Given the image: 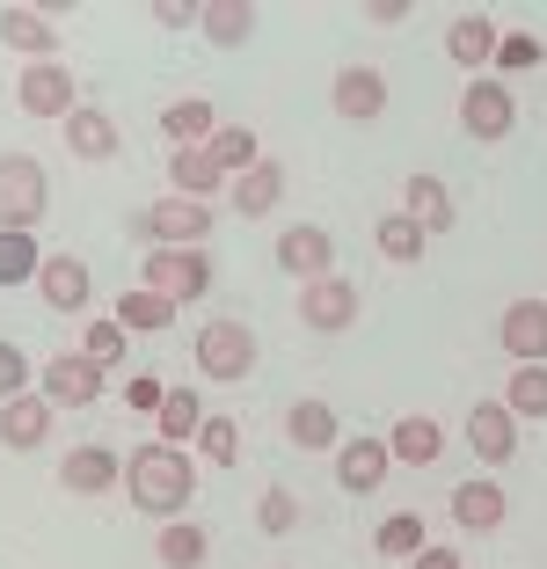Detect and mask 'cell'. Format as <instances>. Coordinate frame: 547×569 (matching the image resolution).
Returning <instances> with one entry per match:
<instances>
[{"label":"cell","instance_id":"d6986e66","mask_svg":"<svg viewBox=\"0 0 547 569\" xmlns=\"http://www.w3.org/2000/svg\"><path fill=\"white\" fill-rule=\"evenodd\" d=\"M401 212H409L424 234H452V227H460V212H452V190L438 183V176H409V183H401Z\"/></svg>","mask_w":547,"mask_h":569},{"label":"cell","instance_id":"f546056e","mask_svg":"<svg viewBox=\"0 0 547 569\" xmlns=\"http://www.w3.org/2000/svg\"><path fill=\"white\" fill-rule=\"evenodd\" d=\"M168 321H176V300H161V292H147V284H132V292H125V300H117V329L125 336H161Z\"/></svg>","mask_w":547,"mask_h":569},{"label":"cell","instance_id":"4316f807","mask_svg":"<svg viewBox=\"0 0 547 569\" xmlns=\"http://www.w3.org/2000/svg\"><path fill=\"white\" fill-rule=\"evenodd\" d=\"M227 190H233V212H241V219H263L270 204L285 198V168H278V161H256L249 176H233Z\"/></svg>","mask_w":547,"mask_h":569},{"label":"cell","instance_id":"9a60e30c","mask_svg":"<svg viewBox=\"0 0 547 569\" xmlns=\"http://www.w3.org/2000/svg\"><path fill=\"white\" fill-rule=\"evenodd\" d=\"M329 102H336V118H350V124H372L387 110V81L372 67H344L329 81Z\"/></svg>","mask_w":547,"mask_h":569},{"label":"cell","instance_id":"cb8c5ba5","mask_svg":"<svg viewBox=\"0 0 547 569\" xmlns=\"http://www.w3.org/2000/svg\"><path fill=\"white\" fill-rule=\"evenodd\" d=\"M198 30H205V44H249V37H256V8H249V0H205V8H198Z\"/></svg>","mask_w":547,"mask_h":569},{"label":"cell","instance_id":"ba28073f","mask_svg":"<svg viewBox=\"0 0 547 569\" xmlns=\"http://www.w3.org/2000/svg\"><path fill=\"white\" fill-rule=\"evenodd\" d=\"M299 321L315 336H344L350 321H358V284L350 278H315V284H299Z\"/></svg>","mask_w":547,"mask_h":569},{"label":"cell","instance_id":"277c9868","mask_svg":"<svg viewBox=\"0 0 547 569\" xmlns=\"http://www.w3.org/2000/svg\"><path fill=\"white\" fill-rule=\"evenodd\" d=\"M198 372L219 380V387L249 380V372H256V329H249V321H205V329H198Z\"/></svg>","mask_w":547,"mask_h":569},{"label":"cell","instance_id":"603a6c76","mask_svg":"<svg viewBox=\"0 0 547 569\" xmlns=\"http://www.w3.org/2000/svg\"><path fill=\"white\" fill-rule=\"evenodd\" d=\"M168 176H176V198H212V190H227V168L212 161V147H176V161H168Z\"/></svg>","mask_w":547,"mask_h":569},{"label":"cell","instance_id":"3957f363","mask_svg":"<svg viewBox=\"0 0 547 569\" xmlns=\"http://www.w3.org/2000/svg\"><path fill=\"white\" fill-rule=\"evenodd\" d=\"M132 234H147L153 249H205V234H212V204L161 198V204H147V212H132Z\"/></svg>","mask_w":547,"mask_h":569},{"label":"cell","instance_id":"7bdbcfd3","mask_svg":"<svg viewBox=\"0 0 547 569\" xmlns=\"http://www.w3.org/2000/svg\"><path fill=\"white\" fill-rule=\"evenodd\" d=\"M153 22H161V30H190V22H198V8H182V0H161V8H153Z\"/></svg>","mask_w":547,"mask_h":569},{"label":"cell","instance_id":"ee69618b","mask_svg":"<svg viewBox=\"0 0 547 569\" xmlns=\"http://www.w3.org/2000/svg\"><path fill=\"white\" fill-rule=\"evenodd\" d=\"M416 569H460V555H452V548H431V540H424V555H416Z\"/></svg>","mask_w":547,"mask_h":569},{"label":"cell","instance_id":"74e56055","mask_svg":"<svg viewBox=\"0 0 547 569\" xmlns=\"http://www.w3.org/2000/svg\"><path fill=\"white\" fill-rule=\"evenodd\" d=\"M372 548H380V555H409V562H416V555H424V519H416V511H395Z\"/></svg>","mask_w":547,"mask_h":569},{"label":"cell","instance_id":"44dd1931","mask_svg":"<svg viewBox=\"0 0 547 569\" xmlns=\"http://www.w3.org/2000/svg\"><path fill=\"white\" fill-rule=\"evenodd\" d=\"M59 132H67L73 161H117V124H110V110H96V102H81Z\"/></svg>","mask_w":547,"mask_h":569},{"label":"cell","instance_id":"4dcf8cb0","mask_svg":"<svg viewBox=\"0 0 547 569\" xmlns=\"http://www.w3.org/2000/svg\"><path fill=\"white\" fill-rule=\"evenodd\" d=\"M205 431V409H198V387H168L161 402V446H182V438Z\"/></svg>","mask_w":547,"mask_h":569},{"label":"cell","instance_id":"8992f818","mask_svg":"<svg viewBox=\"0 0 547 569\" xmlns=\"http://www.w3.org/2000/svg\"><path fill=\"white\" fill-rule=\"evenodd\" d=\"M16 102H22V118L67 124L73 110H81V88H73V73L59 67V59H44V67H22L16 73Z\"/></svg>","mask_w":547,"mask_h":569},{"label":"cell","instance_id":"f6af8a7d","mask_svg":"<svg viewBox=\"0 0 547 569\" xmlns=\"http://www.w3.org/2000/svg\"><path fill=\"white\" fill-rule=\"evenodd\" d=\"M365 16L380 22V30H395V22H409V8H401V0H380V8H365Z\"/></svg>","mask_w":547,"mask_h":569},{"label":"cell","instance_id":"f1b7e54d","mask_svg":"<svg viewBox=\"0 0 547 569\" xmlns=\"http://www.w3.org/2000/svg\"><path fill=\"white\" fill-rule=\"evenodd\" d=\"M153 555H161V569H205L212 540H205V526H190V519H168V526H161V540H153Z\"/></svg>","mask_w":547,"mask_h":569},{"label":"cell","instance_id":"7402d4cb","mask_svg":"<svg viewBox=\"0 0 547 569\" xmlns=\"http://www.w3.org/2000/svg\"><path fill=\"white\" fill-rule=\"evenodd\" d=\"M44 438H51V402H44V395H16V402H0V446L30 452V446H44Z\"/></svg>","mask_w":547,"mask_h":569},{"label":"cell","instance_id":"e575fe53","mask_svg":"<svg viewBox=\"0 0 547 569\" xmlns=\"http://www.w3.org/2000/svg\"><path fill=\"white\" fill-rule=\"evenodd\" d=\"M504 409L511 417H547V366H518L504 387Z\"/></svg>","mask_w":547,"mask_h":569},{"label":"cell","instance_id":"8fae6325","mask_svg":"<svg viewBox=\"0 0 547 569\" xmlns=\"http://www.w3.org/2000/svg\"><path fill=\"white\" fill-rule=\"evenodd\" d=\"M96 395H102V366H88L81 351H67V358L44 366V402L51 409H88Z\"/></svg>","mask_w":547,"mask_h":569},{"label":"cell","instance_id":"52a82bcc","mask_svg":"<svg viewBox=\"0 0 547 569\" xmlns=\"http://www.w3.org/2000/svg\"><path fill=\"white\" fill-rule=\"evenodd\" d=\"M460 124H467V139H511L518 96L504 81H489V73H475V81H467V96H460Z\"/></svg>","mask_w":547,"mask_h":569},{"label":"cell","instance_id":"2e32d148","mask_svg":"<svg viewBox=\"0 0 547 569\" xmlns=\"http://www.w3.org/2000/svg\"><path fill=\"white\" fill-rule=\"evenodd\" d=\"M59 482H67L73 497H102V489L125 482V460H117L110 446H73L67 460H59Z\"/></svg>","mask_w":547,"mask_h":569},{"label":"cell","instance_id":"8d00e7d4","mask_svg":"<svg viewBox=\"0 0 547 569\" xmlns=\"http://www.w3.org/2000/svg\"><path fill=\"white\" fill-rule=\"evenodd\" d=\"M81 358H88V366H102V372L125 358V329H117V315H110V321H88V329H81Z\"/></svg>","mask_w":547,"mask_h":569},{"label":"cell","instance_id":"b9f144b4","mask_svg":"<svg viewBox=\"0 0 547 569\" xmlns=\"http://www.w3.org/2000/svg\"><path fill=\"white\" fill-rule=\"evenodd\" d=\"M292 519H299L292 489H263V533H292Z\"/></svg>","mask_w":547,"mask_h":569},{"label":"cell","instance_id":"30bf717a","mask_svg":"<svg viewBox=\"0 0 547 569\" xmlns=\"http://www.w3.org/2000/svg\"><path fill=\"white\" fill-rule=\"evenodd\" d=\"M387 468H395L387 438H344V446H336V482H344L350 497H372V489L387 482Z\"/></svg>","mask_w":547,"mask_h":569},{"label":"cell","instance_id":"7a4b0ae2","mask_svg":"<svg viewBox=\"0 0 547 569\" xmlns=\"http://www.w3.org/2000/svg\"><path fill=\"white\" fill-rule=\"evenodd\" d=\"M44 204H51L44 161L37 153H0V234H37Z\"/></svg>","mask_w":547,"mask_h":569},{"label":"cell","instance_id":"9c48e42d","mask_svg":"<svg viewBox=\"0 0 547 569\" xmlns=\"http://www.w3.org/2000/svg\"><path fill=\"white\" fill-rule=\"evenodd\" d=\"M497 343L518 366H547V300H511L497 321Z\"/></svg>","mask_w":547,"mask_h":569},{"label":"cell","instance_id":"ffe728a7","mask_svg":"<svg viewBox=\"0 0 547 569\" xmlns=\"http://www.w3.org/2000/svg\"><path fill=\"white\" fill-rule=\"evenodd\" d=\"M387 452H395L401 468H431V460H446V423L438 417H401L395 431H387Z\"/></svg>","mask_w":547,"mask_h":569},{"label":"cell","instance_id":"1f68e13d","mask_svg":"<svg viewBox=\"0 0 547 569\" xmlns=\"http://www.w3.org/2000/svg\"><path fill=\"white\" fill-rule=\"evenodd\" d=\"M37 270H44L37 234H0V284H37Z\"/></svg>","mask_w":547,"mask_h":569},{"label":"cell","instance_id":"7c38bea8","mask_svg":"<svg viewBox=\"0 0 547 569\" xmlns=\"http://www.w3.org/2000/svg\"><path fill=\"white\" fill-rule=\"evenodd\" d=\"M278 263L292 270L299 284H315V278H336V241L321 234V227H285V234H278Z\"/></svg>","mask_w":547,"mask_h":569},{"label":"cell","instance_id":"4fadbf2b","mask_svg":"<svg viewBox=\"0 0 547 569\" xmlns=\"http://www.w3.org/2000/svg\"><path fill=\"white\" fill-rule=\"evenodd\" d=\"M37 292H44L51 315H81L88 292H96V278H88L81 256H44V270H37Z\"/></svg>","mask_w":547,"mask_h":569},{"label":"cell","instance_id":"83f0119b","mask_svg":"<svg viewBox=\"0 0 547 569\" xmlns=\"http://www.w3.org/2000/svg\"><path fill=\"white\" fill-rule=\"evenodd\" d=\"M285 438H292L299 452L344 446V438H336V409H329V402H292V409H285Z\"/></svg>","mask_w":547,"mask_h":569},{"label":"cell","instance_id":"60d3db41","mask_svg":"<svg viewBox=\"0 0 547 569\" xmlns=\"http://www.w3.org/2000/svg\"><path fill=\"white\" fill-rule=\"evenodd\" d=\"M497 67H540V37H526V30H511V37H504V44H497Z\"/></svg>","mask_w":547,"mask_h":569},{"label":"cell","instance_id":"e0dca14e","mask_svg":"<svg viewBox=\"0 0 547 569\" xmlns=\"http://www.w3.org/2000/svg\"><path fill=\"white\" fill-rule=\"evenodd\" d=\"M0 44L16 51V59H30V67H44L51 51H59V30L44 22V8H0Z\"/></svg>","mask_w":547,"mask_h":569},{"label":"cell","instance_id":"d4e9b609","mask_svg":"<svg viewBox=\"0 0 547 569\" xmlns=\"http://www.w3.org/2000/svg\"><path fill=\"white\" fill-rule=\"evenodd\" d=\"M504 511H511V503H504L497 482H460V489H452V519H460L467 533H497Z\"/></svg>","mask_w":547,"mask_h":569},{"label":"cell","instance_id":"5b68a950","mask_svg":"<svg viewBox=\"0 0 547 569\" xmlns=\"http://www.w3.org/2000/svg\"><path fill=\"white\" fill-rule=\"evenodd\" d=\"M147 292H161V300H205L212 292V256L205 249H147Z\"/></svg>","mask_w":547,"mask_h":569},{"label":"cell","instance_id":"836d02e7","mask_svg":"<svg viewBox=\"0 0 547 569\" xmlns=\"http://www.w3.org/2000/svg\"><path fill=\"white\" fill-rule=\"evenodd\" d=\"M372 241H380V256H387V263H416L431 234H424V227H416L409 212H395V219H380V234H372Z\"/></svg>","mask_w":547,"mask_h":569},{"label":"cell","instance_id":"484cf974","mask_svg":"<svg viewBox=\"0 0 547 569\" xmlns=\"http://www.w3.org/2000/svg\"><path fill=\"white\" fill-rule=\"evenodd\" d=\"M161 132L176 139V147H212L219 110H212L205 96H182V102H168V110H161Z\"/></svg>","mask_w":547,"mask_h":569},{"label":"cell","instance_id":"f35d334b","mask_svg":"<svg viewBox=\"0 0 547 569\" xmlns=\"http://www.w3.org/2000/svg\"><path fill=\"white\" fill-rule=\"evenodd\" d=\"M16 395H30V358L22 343H0V402H16Z\"/></svg>","mask_w":547,"mask_h":569},{"label":"cell","instance_id":"d590c367","mask_svg":"<svg viewBox=\"0 0 547 569\" xmlns=\"http://www.w3.org/2000/svg\"><path fill=\"white\" fill-rule=\"evenodd\" d=\"M198 452L212 460V468H233V460H241V423H233V417H205Z\"/></svg>","mask_w":547,"mask_h":569},{"label":"cell","instance_id":"5bb4252c","mask_svg":"<svg viewBox=\"0 0 547 569\" xmlns=\"http://www.w3.org/2000/svg\"><path fill=\"white\" fill-rule=\"evenodd\" d=\"M467 446L489 460V468H504V460H518V417L504 402H481L467 409Z\"/></svg>","mask_w":547,"mask_h":569},{"label":"cell","instance_id":"d6a6232c","mask_svg":"<svg viewBox=\"0 0 547 569\" xmlns=\"http://www.w3.org/2000/svg\"><path fill=\"white\" fill-rule=\"evenodd\" d=\"M212 161L227 168V176H249V168L263 161V153H256V132H249V124H219V132H212Z\"/></svg>","mask_w":547,"mask_h":569},{"label":"cell","instance_id":"6da1fadb","mask_svg":"<svg viewBox=\"0 0 547 569\" xmlns=\"http://www.w3.org/2000/svg\"><path fill=\"white\" fill-rule=\"evenodd\" d=\"M125 489H132L139 511H153V519H176L182 503H190V489H198V468H190V452L182 446H139L125 452Z\"/></svg>","mask_w":547,"mask_h":569},{"label":"cell","instance_id":"ab89813d","mask_svg":"<svg viewBox=\"0 0 547 569\" xmlns=\"http://www.w3.org/2000/svg\"><path fill=\"white\" fill-rule=\"evenodd\" d=\"M125 402H132V417H147V409H153V417H161V402H168V387L153 380V372H132V380H125Z\"/></svg>","mask_w":547,"mask_h":569},{"label":"cell","instance_id":"ac0fdd59","mask_svg":"<svg viewBox=\"0 0 547 569\" xmlns=\"http://www.w3.org/2000/svg\"><path fill=\"white\" fill-rule=\"evenodd\" d=\"M497 44H504V30L489 16H452V30H446L452 67H467V73H489V67H497Z\"/></svg>","mask_w":547,"mask_h":569}]
</instances>
